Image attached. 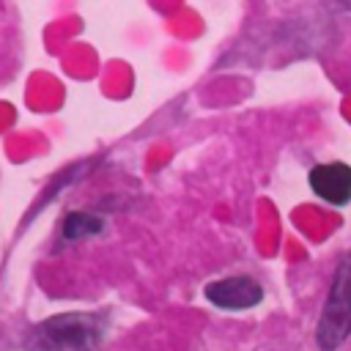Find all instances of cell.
Returning <instances> with one entry per match:
<instances>
[{
  "instance_id": "obj_5",
  "label": "cell",
  "mask_w": 351,
  "mask_h": 351,
  "mask_svg": "<svg viewBox=\"0 0 351 351\" xmlns=\"http://www.w3.org/2000/svg\"><path fill=\"white\" fill-rule=\"evenodd\" d=\"M101 230V219L93 217V214H85V211H71L66 214L63 219V239L66 241H77V239H85V236H96Z\"/></svg>"
},
{
  "instance_id": "obj_4",
  "label": "cell",
  "mask_w": 351,
  "mask_h": 351,
  "mask_svg": "<svg viewBox=\"0 0 351 351\" xmlns=\"http://www.w3.org/2000/svg\"><path fill=\"white\" fill-rule=\"evenodd\" d=\"M307 181H310V189L332 206H346L351 200V167L346 162L315 165Z\"/></svg>"
},
{
  "instance_id": "obj_1",
  "label": "cell",
  "mask_w": 351,
  "mask_h": 351,
  "mask_svg": "<svg viewBox=\"0 0 351 351\" xmlns=\"http://www.w3.org/2000/svg\"><path fill=\"white\" fill-rule=\"evenodd\" d=\"M104 335V315L99 313H58L33 326L27 351H96Z\"/></svg>"
},
{
  "instance_id": "obj_3",
  "label": "cell",
  "mask_w": 351,
  "mask_h": 351,
  "mask_svg": "<svg viewBox=\"0 0 351 351\" xmlns=\"http://www.w3.org/2000/svg\"><path fill=\"white\" fill-rule=\"evenodd\" d=\"M203 293L219 310H250L263 299L261 282L247 277V274H233V277L214 280V282L206 285Z\"/></svg>"
},
{
  "instance_id": "obj_2",
  "label": "cell",
  "mask_w": 351,
  "mask_h": 351,
  "mask_svg": "<svg viewBox=\"0 0 351 351\" xmlns=\"http://www.w3.org/2000/svg\"><path fill=\"white\" fill-rule=\"evenodd\" d=\"M348 335H351V250L335 269V277L318 318L315 340L321 351H335Z\"/></svg>"
}]
</instances>
